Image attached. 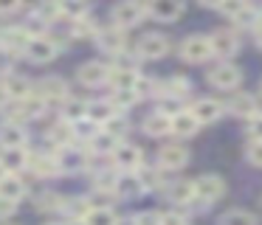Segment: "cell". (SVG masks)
I'll use <instances>...</instances> for the list:
<instances>
[{
	"mask_svg": "<svg viewBox=\"0 0 262 225\" xmlns=\"http://www.w3.org/2000/svg\"><path fill=\"white\" fill-rule=\"evenodd\" d=\"M226 194V180L220 174H203L194 180V200L200 202H217Z\"/></svg>",
	"mask_w": 262,
	"mask_h": 225,
	"instance_id": "obj_1",
	"label": "cell"
},
{
	"mask_svg": "<svg viewBox=\"0 0 262 225\" xmlns=\"http://www.w3.org/2000/svg\"><path fill=\"white\" fill-rule=\"evenodd\" d=\"M211 54H214V48H211V39L209 37L194 34V37H186L181 42V59L183 62H206Z\"/></svg>",
	"mask_w": 262,
	"mask_h": 225,
	"instance_id": "obj_2",
	"label": "cell"
},
{
	"mask_svg": "<svg viewBox=\"0 0 262 225\" xmlns=\"http://www.w3.org/2000/svg\"><path fill=\"white\" fill-rule=\"evenodd\" d=\"M144 14H147V9H144L138 0H121V3L113 6V22L121 28L138 26V22L144 20Z\"/></svg>",
	"mask_w": 262,
	"mask_h": 225,
	"instance_id": "obj_3",
	"label": "cell"
},
{
	"mask_svg": "<svg viewBox=\"0 0 262 225\" xmlns=\"http://www.w3.org/2000/svg\"><path fill=\"white\" fill-rule=\"evenodd\" d=\"M206 79L220 90H234L239 82H243V71H239L237 65H231V62H220V65L211 68Z\"/></svg>",
	"mask_w": 262,
	"mask_h": 225,
	"instance_id": "obj_4",
	"label": "cell"
},
{
	"mask_svg": "<svg viewBox=\"0 0 262 225\" xmlns=\"http://www.w3.org/2000/svg\"><path fill=\"white\" fill-rule=\"evenodd\" d=\"M57 54H59V42L54 37H42V34H34L29 48H26V56L31 62H51Z\"/></svg>",
	"mask_w": 262,
	"mask_h": 225,
	"instance_id": "obj_5",
	"label": "cell"
},
{
	"mask_svg": "<svg viewBox=\"0 0 262 225\" xmlns=\"http://www.w3.org/2000/svg\"><path fill=\"white\" fill-rule=\"evenodd\" d=\"M96 45L102 51H110V54H124L127 51V34L121 26H107L96 34Z\"/></svg>",
	"mask_w": 262,
	"mask_h": 225,
	"instance_id": "obj_6",
	"label": "cell"
},
{
	"mask_svg": "<svg viewBox=\"0 0 262 225\" xmlns=\"http://www.w3.org/2000/svg\"><path fill=\"white\" fill-rule=\"evenodd\" d=\"M166 51H169V39L158 31L144 34L138 39V56L141 59H161V56H166Z\"/></svg>",
	"mask_w": 262,
	"mask_h": 225,
	"instance_id": "obj_7",
	"label": "cell"
},
{
	"mask_svg": "<svg viewBox=\"0 0 262 225\" xmlns=\"http://www.w3.org/2000/svg\"><path fill=\"white\" fill-rule=\"evenodd\" d=\"M59 172H82V169H88V163H91V158H88L85 149H76V146H59Z\"/></svg>",
	"mask_w": 262,
	"mask_h": 225,
	"instance_id": "obj_8",
	"label": "cell"
},
{
	"mask_svg": "<svg viewBox=\"0 0 262 225\" xmlns=\"http://www.w3.org/2000/svg\"><path fill=\"white\" fill-rule=\"evenodd\" d=\"M34 93L42 96L46 101H62L68 96V84H65L62 76H46L34 84Z\"/></svg>",
	"mask_w": 262,
	"mask_h": 225,
	"instance_id": "obj_9",
	"label": "cell"
},
{
	"mask_svg": "<svg viewBox=\"0 0 262 225\" xmlns=\"http://www.w3.org/2000/svg\"><path fill=\"white\" fill-rule=\"evenodd\" d=\"M113 163L121 166L124 172H133V169L144 166V152L138 149L136 144H119L113 152Z\"/></svg>",
	"mask_w": 262,
	"mask_h": 225,
	"instance_id": "obj_10",
	"label": "cell"
},
{
	"mask_svg": "<svg viewBox=\"0 0 262 225\" xmlns=\"http://www.w3.org/2000/svg\"><path fill=\"white\" fill-rule=\"evenodd\" d=\"M31 37L34 34H29V28H6V31L0 34V48L9 51V54H20V51L26 54Z\"/></svg>",
	"mask_w": 262,
	"mask_h": 225,
	"instance_id": "obj_11",
	"label": "cell"
},
{
	"mask_svg": "<svg viewBox=\"0 0 262 225\" xmlns=\"http://www.w3.org/2000/svg\"><path fill=\"white\" fill-rule=\"evenodd\" d=\"M110 71L113 68L110 65H104V62H85V65L79 68V82L82 84H88V87H96V84H104V82H110Z\"/></svg>",
	"mask_w": 262,
	"mask_h": 225,
	"instance_id": "obj_12",
	"label": "cell"
},
{
	"mask_svg": "<svg viewBox=\"0 0 262 225\" xmlns=\"http://www.w3.org/2000/svg\"><path fill=\"white\" fill-rule=\"evenodd\" d=\"M147 11L155 17V20L172 22L183 14V0H149Z\"/></svg>",
	"mask_w": 262,
	"mask_h": 225,
	"instance_id": "obj_13",
	"label": "cell"
},
{
	"mask_svg": "<svg viewBox=\"0 0 262 225\" xmlns=\"http://www.w3.org/2000/svg\"><path fill=\"white\" fill-rule=\"evenodd\" d=\"M211 48H214V54L217 56H234L239 51V39H237V34L234 31H228V28H220V31H214L211 34Z\"/></svg>",
	"mask_w": 262,
	"mask_h": 225,
	"instance_id": "obj_14",
	"label": "cell"
},
{
	"mask_svg": "<svg viewBox=\"0 0 262 225\" xmlns=\"http://www.w3.org/2000/svg\"><path fill=\"white\" fill-rule=\"evenodd\" d=\"M141 129L149 135V138H164V135L172 132V116H166V112L155 110V112H149V116L144 118Z\"/></svg>",
	"mask_w": 262,
	"mask_h": 225,
	"instance_id": "obj_15",
	"label": "cell"
},
{
	"mask_svg": "<svg viewBox=\"0 0 262 225\" xmlns=\"http://www.w3.org/2000/svg\"><path fill=\"white\" fill-rule=\"evenodd\" d=\"M226 110L234 112V116H239V118H254L256 112H259V104H256V99L248 93H234L231 99L226 101Z\"/></svg>",
	"mask_w": 262,
	"mask_h": 225,
	"instance_id": "obj_16",
	"label": "cell"
},
{
	"mask_svg": "<svg viewBox=\"0 0 262 225\" xmlns=\"http://www.w3.org/2000/svg\"><path fill=\"white\" fill-rule=\"evenodd\" d=\"M37 177H51V174L59 172V161L54 155H46V152H31L29 155V166Z\"/></svg>",
	"mask_w": 262,
	"mask_h": 225,
	"instance_id": "obj_17",
	"label": "cell"
},
{
	"mask_svg": "<svg viewBox=\"0 0 262 225\" xmlns=\"http://www.w3.org/2000/svg\"><path fill=\"white\" fill-rule=\"evenodd\" d=\"M189 110L194 112V118H198L200 124H214L217 118L223 116V104L214 101V99H198Z\"/></svg>",
	"mask_w": 262,
	"mask_h": 225,
	"instance_id": "obj_18",
	"label": "cell"
},
{
	"mask_svg": "<svg viewBox=\"0 0 262 225\" xmlns=\"http://www.w3.org/2000/svg\"><path fill=\"white\" fill-rule=\"evenodd\" d=\"M158 158H161V166L164 169H183L189 163V152L181 144H166L158 152Z\"/></svg>",
	"mask_w": 262,
	"mask_h": 225,
	"instance_id": "obj_19",
	"label": "cell"
},
{
	"mask_svg": "<svg viewBox=\"0 0 262 225\" xmlns=\"http://www.w3.org/2000/svg\"><path fill=\"white\" fill-rule=\"evenodd\" d=\"M0 146H3V149H23V146H26L23 127L14 124V121L3 124V127H0Z\"/></svg>",
	"mask_w": 262,
	"mask_h": 225,
	"instance_id": "obj_20",
	"label": "cell"
},
{
	"mask_svg": "<svg viewBox=\"0 0 262 225\" xmlns=\"http://www.w3.org/2000/svg\"><path fill=\"white\" fill-rule=\"evenodd\" d=\"M198 127H200V121L194 118L192 110H183L178 116H172V135H178V138H192L198 132Z\"/></svg>",
	"mask_w": 262,
	"mask_h": 225,
	"instance_id": "obj_21",
	"label": "cell"
},
{
	"mask_svg": "<svg viewBox=\"0 0 262 225\" xmlns=\"http://www.w3.org/2000/svg\"><path fill=\"white\" fill-rule=\"evenodd\" d=\"M144 183H141V177H138V172L133 174V172H124V174H119V180H116V194L119 197H138V194H144Z\"/></svg>",
	"mask_w": 262,
	"mask_h": 225,
	"instance_id": "obj_22",
	"label": "cell"
},
{
	"mask_svg": "<svg viewBox=\"0 0 262 225\" xmlns=\"http://www.w3.org/2000/svg\"><path fill=\"white\" fill-rule=\"evenodd\" d=\"M3 87L9 90V96H12V101H20V99H29L31 93H34V87H31V82L26 76H17V73H9L6 79H3Z\"/></svg>",
	"mask_w": 262,
	"mask_h": 225,
	"instance_id": "obj_23",
	"label": "cell"
},
{
	"mask_svg": "<svg viewBox=\"0 0 262 225\" xmlns=\"http://www.w3.org/2000/svg\"><path fill=\"white\" fill-rule=\"evenodd\" d=\"M48 138H51V144H57V146H71V144L76 141L74 121H68V118H59V121L54 124L51 129H48Z\"/></svg>",
	"mask_w": 262,
	"mask_h": 225,
	"instance_id": "obj_24",
	"label": "cell"
},
{
	"mask_svg": "<svg viewBox=\"0 0 262 225\" xmlns=\"http://www.w3.org/2000/svg\"><path fill=\"white\" fill-rule=\"evenodd\" d=\"M141 73L136 68H113L110 71V82H113V90H136V82Z\"/></svg>",
	"mask_w": 262,
	"mask_h": 225,
	"instance_id": "obj_25",
	"label": "cell"
},
{
	"mask_svg": "<svg viewBox=\"0 0 262 225\" xmlns=\"http://www.w3.org/2000/svg\"><path fill=\"white\" fill-rule=\"evenodd\" d=\"M119 107H116L113 104V101H110V99H102V101H91V107H88V116H91L93 118V121H99V124H102V127H104V124H107L110 121V118H113V116H119Z\"/></svg>",
	"mask_w": 262,
	"mask_h": 225,
	"instance_id": "obj_26",
	"label": "cell"
},
{
	"mask_svg": "<svg viewBox=\"0 0 262 225\" xmlns=\"http://www.w3.org/2000/svg\"><path fill=\"white\" fill-rule=\"evenodd\" d=\"M166 197H169L172 202H178V206H186L189 200H194V183H189V180H175V183L166 186Z\"/></svg>",
	"mask_w": 262,
	"mask_h": 225,
	"instance_id": "obj_27",
	"label": "cell"
},
{
	"mask_svg": "<svg viewBox=\"0 0 262 225\" xmlns=\"http://www.w3.org/2000/svg\"><path fill=\"white\" fill-rule=\"evenodd\" d=\"M23 194H26V183L17 177L14 172H9L6 177L0 180V197H9V200H23Z\"/></svg>",
	"mask_w": 262,
	"mask_h": 225,
	"instance_id": "obj_28",
	"label": "cell"
},
{
	"mask_svg": "<svg viewBox=\"0 0 262 225\" xmlns=\"http://www.w3.org/2000/svg\"><path fill=\"white\" fill-rule=\"evenodd\" d=\"M93 206H96V202H91L88 197H71V200L62 202V211L68 214L71 219H85Z\"/></svg>",
	"mask_w": 262,
	"mask_h": 225,
	"instance_id": "obj_29",
	"label": "cell"
},
{
	"mask_svg": "<svg viewBox=\"0 0 262 225\" xmlns=\"http://www.w3.org/2000/svg\"><path fill=\"white\" fill-rule=\"evenodd\" d=\"M85 219H88L91 225H119V222H121L119 214H116L110 206H93L91 214H88Z\"/></svg>",
	"mask_w": 262,
	"mask_h": 225,
	"instance_id": "obj_30",
	"label": "cell"
},
{
	"mask_svg": "<svg viewBox=\"0 0 262 225\" xmlns=\"http://www.w3.org/2000/svg\"><path fill=\"white\" fill-rule=\"evenodd\" d=\"M34 17L42 22H57L62 17V0H42L34 9Z\"/></svg>",
	"mask_w": 262,
	"mask_h": 225,
	"instance_id": "obj_31",
	"label": "cell"
},
{
	"mask_svg": "<svg viewBox=\"0 0 262 225\" xmlns=\"http://www.w3.org/2000/svg\"><path fill=\"white\" fill-rule=\"evenodd\" d=\"M74 132H76L79 141H93L99 132H102V124L93 121L91 116H85V118H79V121H74Z\"/></svg>",
	"mask_w": 262,
	"mask_h": 225,
	"instance_id": "obj_32",
	"label": "cell"
},
{
	"mask_svg": "<svg viewBox=\"0 0 262 225\" xmlns=\"http://www.w3.org/2000/svg\"><path fill=\"white\" fill-rule=\"evenodd\" d=\"M74 22V37L76 39H88V37H96L102 28H99V22L93 20V17H79V20H71Z\"/></svg>",
	"mask_w": 262,
	"mask_h": 225,
	"instance_id": "obj_33",
	"label": "cell"
},
{
	"mask_svg": "<svg viewBox=\"0 0 262 225\" xmlns=\"http://www.w3.org/2000/svg\"><path fill=\"white\" fill-rule=\"evenodd\" d=\"M88 107H91V101L65 99V104H62V118H68V121H79V118L88 116Z\"/></svg>",
	"mask_w": 262,
	"mask_h": 225,
	"instance_id": "obj_34",
	"label": "cell"
},
{
	"mask_svg": "<svg viewBox=\"0 0 262 225\" xmlns=\"http://www.w3.org/2000/svg\"><path fill=\"white\" fill-rule=\"evenodd\" d=\"M220 225H256V217L245 208H231L220 217Z\"/></svg>",
	"mask_w": 262,
	"mask_h": 225,
	"instance_id": "obj_35",
	"label": "cell"
},
{
	"mask_svg": "<svg viewBox=\"0 0 262 225\" xmlns=\"http://www.w3.org/2000/svg\"><path fill=\"white\" fill-rule=\"evenodd\" d=\"M119 144H121V138H116V135L104 132V129H102V132H99L93 141H91V146L99 152V155H113L116 146H119Z\"/></svg>",
	"mask_w": 262,
	"mask_h": 225,
	"instance_id": "obj_36",
	"label": "cell"
},
{
	"mask_svg": "<svg viewBox=\"0 0 262 225\" xmlns=\"http://www.w3.org/2000/svg\"><path fill=\"white\" fill-rule=\"evenodd\" d=\"M20 104H23V112H26V118H40L42 112H46V104H48V101L42 99V96L31 93L29 99H20Z\"/></svg>",
	"mask_w": 262,
	"mask_h": 225,
	"instance_id": "obj_37",
	"label": "cell"
},
{
	"mask_svg": "<svg viewBox=\"0 0 262 225\" xmlns=\"http://www.w3.org/2000/svg\"><path fill=\"white\" fill-rule=\"evenodd\" d=\"M161 87H164L161 93H172V96H181V99H183V96L192 90V82H189L186 76H172L169 82H164Z\"/></svg>",
	"mask_w": 262,
	"mask_h": 225,
	"instance_id": "obj_38",
	"label": "cell"
},
{
	"mask_svg": "<svg viewBox=\"0 0 262 225\" xmlns=\"http://www.w3.org/2000/svg\"><path fill=\"white\" fill-rule=\"evenodd\" d=\"M3 163H6V169H23V166H29V155H26L23 149H6L3 152Z\"/></svg>",
	"mask_w": 262,
	"mask_h": 225,
	"instance_id": "obj_39",
	"label": "cell"
},
{
	"mask_svg": "<svg viewBox=\"0 0 262 225\" xmlns=\"http://www.w3.org/2000/svg\"><path fill=\"white\" fill-rule=\"evenodd\" d=\"M138 99H141V96H138L136 90H113V96H110V101H113L119 110H127V107H133Z\"/></svg>",
	"mask_w": 262,
	"mask_h": 225,
	"instance_id": "obj_40",
	"label": "cell"
},
{
	"mask_svg": "<svg viewBox=\"0 0 262 225\" xmlns=\"http://www.w3.org/2000/svg\"><path fill=\"white\" fill-rule=\"evenodd\" d=\"M62 197L59 194H54V191H46V194H40L37 197V208L40 211H62Z\"/></svg>",
	"mask_w": 262,
	"mask_h": 225,
	"instance_id": "obj_41",
	"label": "cell"
},
{
	"mask_svg": "<svg viewBox=\"0 0 262 225\" xmlns=\"http://www.w3.org/2000/svg\"><path fill=\"white\" fill-rule=\"evenodd\" d=\"M158 110L166 112V116H178V112H183V99H181V96H172V93H164Z\"/></svg>",
	"mask_w": 262,
	"mask_h": 225,
	"instance_id": "obj_42",
	"label": "cell"
},
{
	"mask_svg": "<svg viewBox=\"0 0 262 225\" xmlns=\"http://www.w3.org/2000/svg\"><path fill=\"white\" fill-rule=\"evenodd\" d=\"M138 177H141V183H144V189H158L161 186V172L158 169H152V166H138Z\"/></svg>",
	"mask_w": 262,
	"mask_h": 225,
	"instance_id": "obj_43",
	"label": "cell"
},
{
	"mask_svg": "<svg viewBox=\"0 0 262 225\" xmlns=\"http://www.w3.org/2000/svg\"><path fill=\"white\" fill-rule=\"evenodd\" d=\"M62 17L65 20H79V17H85V0H62Z\"/></svg>",
	"mask_w": 262,
	"mask_h": 225,
	"instance_id": "obj_44",
	"label": "cell"
},
{
	"mask_svg": "<svg viewBox=\"0 0 262 225\" xmlns=\"http://www.w3.org/2000/svg\"><path fill=\"white\" fill-rule=\"evenodd\" d=\"M127 127H130V124H127V118H121V112H119V116H113L102 129H104V132H110V135H116V138H121V135L127 132Z\"/></svg>",
	"mask_w": 262,
	"mask_h": 225,
	"instance_id": "obj_45",
	"label": "cell"
},
{
	"mask_svg": "<svg viewBox=\"0 0 262 225\" xmlns=\"http://www.w3.org/2000/svg\"><path fill=\"white\" fill-rule=\"evenodd\" d=\"M245 155H248V161L254 163V166L262 169V138H251L248 146H245Z\"/></svg>",
	"mask_w": 262,
	"mask_h": 225,
	"instance_id": "obj_46",
	"label": "cell"
},
{
	"mask_svg": "<svg viewBox=\"0 0 262 225\" xmlns=\"http://www.w3.org/2000/svg\"><path fill=\"white\" fill-rule=\"evenodd\" d=\"M234 22H237V26H243V28H251V26H256V22H259V14H256L251 6H245V9L234 17Z\"/></svg>",
	"mask_w": 262,
	"mask_h": 225,
	"instance_id": "obj_47",
	"label": "cell"
},
{
	"mask_svg": "<svg viewBox=\"0 0 262 225\" xmlns=\"http://www.w3.org/2000/svg\"><path fill=\"white\" fill-rule=\"evenodd\" d=\"M245 6H248V0H223L220 11H223L226 17H231V20H234V17H237L239 11L245 9Z\"/></svg>",
	"mask_w": 262,
	"mask_h": 225,
	"instance_id": "obj_48",
	"label": "cell"
},
{
	"mask_svg": "<svg viewBox=\"0 0 262 225\" xmlns=\"http://www.w3.org/2000/svg\"><path fill=\"white\" fill-rule=\"evenodd\" d=\"M136 222L138 225H164V214H158V211H141V214H136Z\"/></svg>",
	"mask_w": 262,
	"mask_h": 225,
	"instance_id": "obj_49",
	"label": "cell"
},
{
	"mask_svg": "<svg viewBox=\"0 0 262 225\" xmlns=\"http://www.w3.org/2000/svg\"><path fill=\"white\" fill-rule=\"evenodd\" d=\"M152 87H155V82L149 76H138V82H136V93L138 96H149V93H152Z\"/></svg>",
	"mask_w": 262,
	"mask_h": 225,
	"instance_id": "obj_50",
	"label": "cell"
},
{
	"mask_svg": "<svg viewBox=\"0 0 262 225\" xmlns=\"http://www.w3.org/2000/svg\"><path fill=\"white\" fill-rule=\"evenodd\" d=\"M14 211H17V202H14V200H9V197H0V219L12 217Z\"/></svg>",
	"mask_w": 262,
	"mask_h": 225,
	"instance_id": "obj_51",
	"label": "cell"
},
{
	"mask_svg": "<svg viewBox=\"0 0 262 225\" xmlns=\"http://www.w3.org/2000/svg\"><path fill=\"white\" fill-rule=\"evenodd\" d=\"M164 225H189V219L181 211H166L164 214Z\"/></svg>",
	"mask_w": 262,
	"mask_h": 225,
	"instance_id": "obj_52",
	"label": "cell"
},
{
	"mask_svg": "<svg viewBox=\"0 0 262 225\" xmlns=\"http://www.w3.org/2000/svg\"><path fill=\"white\" fill-rule=\"evenodd\" d=\"M248 135L251 138H262V112H256L248 124Z\"/></svg>",
	"mask_w": 262,
	"mask_h": 225,
	"instance_id": "obj_53",
	"label": "cell"
},
{
	"mask_svg": "<svg viewBox=\"0 0 262 225\" xmlns=\"http://www.w3.org/2000/svg\"><path fill=\"white\" fill-rule=\"evenodd\" d=\"M23 6V0H0V14H12Z\"/></svg>",
	"mask_w": 262,
	"mask_h": 225,
	"instance_id": "obj_54",
	"label": "cell"
},
{
	"mask_svg": "<svg viewBox=\"0 0 262 225\" xmlns=\"http://www.w3.org/2000/svg\"><path fill=\"white\" fill-rule=\"evenodd\" d=\"M9 101H12V96H9V90L3 87V84H0V107H6Z\"/></svg>",
	"mask_w": 262,
	"mask_h": 225,
	"instance_id": "obj_55",
	"label": "cell"
},
{
	"mask_svg": "<svg viewBox=\"0 0 262 225\" xmlns=\"http://www.w3.org/2000/svg\"><path fill=\"white\" fill-rule=\"evenodd\" d=\"M254 39H256V45L262 48V22H256V26H254Z\"/></svg>",
	"mask_w": 262,
	"mask_h": 225,
	"instance_id": "obj_56",
	"label": "cell"
},
{
	"mask_svg": "<svg viewBox=\"0 0 262 225\" xmlns=\"http://www.w3.org/2000/svg\"><path fill=\"white\" fill-rule=\"evenodd\" d=\"M200 6H214V9H220L223 6V0H198Z\"/></svg>",
	"mask_w": 262,
	"mask_h": 225,
	"instance_id": "obj_57",
	"label": "cell"
},
{
	"mask_svg": "<svg viewBox=\"0 0 262 225\" xmlns=\"http://www.w3.org/2000/svg\"><path fill=\"white\" fill-rule=\"evenodd\" d=\"M6 174H9V169H6V163H3V161H0V180H3V177H6Z\"/></svg>",
	"mask_w": 262,
	"mask_h": 225,
	"instance_id": "obj_58",
	"label": "cell"
},
{
	"mask_svg": "<svg viewBox=\"0 0 262 225\" xmlns=\"http://www.w3.org/2000/svg\"><path fill=\"white\" fill-rule=\"evenodd\" d=\"M68 225H91V222H88V219H71Z\"/></svg>",
	"mask_w": 262,
	"mask_h": 225,
	"instance_id": "obj_59",
	"label": "cell"
},
{
	"mask_svg": "<svg viewBox=\"0 0 262 225\" xmlns=\"http://www.w3.org/2000/svg\"><path fill=\"white\" fill-rule=\"evenodd\" d=\"M119 225H138V222H136V217H133V219H121Z\"/></svg>",
	"mask_w": 262,
	"mask_h": 225,
	"instance_id": "obj_60",
	"label": "cell"
},
{
	"mask_svg": "<svg viewBox=\"0 0 262 225\" xmlns=\"http://www.w3.org/2000/svg\"><path fill=\"white\" fill-rule=\"evenodd\" d=\"M48 225H59V222H48Z\"/></svg>",
	"mask_w": 262,
	"mask_h": 225,
	"instance_id": "obj_61",
	"label": "cell"
}]
</instances>
